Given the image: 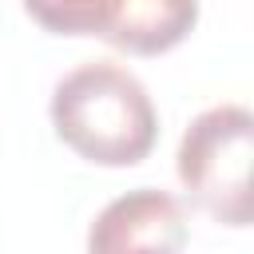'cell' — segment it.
I'll use <instances>...</instances> for the list:
<instances>
[{"label": "cell", "mask_w": 254, "mask_h": 254, "mask_svg": "<svg viewBox=\"0 0 254 254\" xmlns=\"http://www.w3.org/2000/svg\"><path fill=\"white\" fill-rule=\"evenodd\" d=\"M52 127L79 159L99 167H131L151 155L159 111L127 64L87 60L56 79Z\"/></svg>", "instance_id": "6da1fadb"}, {"label": "cell", "mask_w": 254, "mask_h": 254, "mask_svg": "<svg viewBox=\"0 0 254 254\" xmlns=\"http://www.w3.org/2000/svg\"><path fill=\"white\" fill-rule=\"evenodd\" d=\"M250 159H254V115L242 103H214L190 119L179 139V183L187 194L226 226H250Z\"/></svg>", "instance_id": "7a4b0ae2"}, {"label": "cell", "mask_w": 254, "mask_h": 254, "mask_svg": "<svg viewBox=\"0 0 254 254\" xmlns=\"http://www.w3.org/2000/svg\"><path fill=\"white\" fill-rule=\"evenodd\" d=\"M183 202L159 187H135L111 198L87 226V254H183Z\"/></svg>", "instance_id": "277c9868"}, {"label": "cell", "mask_w": 254, "mask_h": 254, "mask_svg": "<svg viewBox=\"0 0 254 254\" xmlns=\"http://www.w3.org/2000/svg\"><path fill=\"white\" fill-rule=\"evenodd\" d=\"M28 16L67 36H99L123 52L155 56L175 48L198 20L194 0H83V4H28Z\"/></svg>", "instance_id": "3957f363"}]
</instances>
